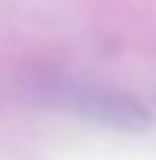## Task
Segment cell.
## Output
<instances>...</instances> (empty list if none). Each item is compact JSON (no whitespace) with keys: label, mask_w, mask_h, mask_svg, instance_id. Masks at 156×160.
I'll use <instances>...</instances> for the list:
<instances>
[{"label":"cell","mask_w":156,"mask_h":160,"mask_svg":"<svg viewBox=\"0 0 156 160\" xmlns=\"http://www.w3.org/2000/svg\"><path fill=\"white\" fill-rule=\"evenodd\" d=\"M58 102L64 109L78 112L88 123H102L109 129H125V133H143L153 126V112L139 102V99L105 89V85H61Z\"/></svg>","instance_id":"6da1fadb"}]
</instances>
